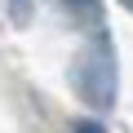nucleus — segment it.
I'll list each match as a JSON object with an SVG mask.
<instances>
[{"label":"nucleus","mask_w":133,"mask_h":133,"mask_svg":"<svg viewBox=\"0 0 133 133\" xmlns=\"http://www.w3.org/2000/svg\"><path fill=\"white\" fill-rule=\"evenodd\" d=\"M14 22H27V0H14Z\"/></svg>","instance_id":"3"},{"label":"nucleus","mask_w":133,"mask_h":133,"mask_svg":"<svg viewBox=\"0 0 133 133\" xmlns=\"http://www.w3.org/2000/svg\"><path fill=\"white\" fill-rule=\"evenodd\" d=\"M66 5H71V9H93L98 0H66Z\"/></svg>","instance_id":"4"},{"label":"nucleus","mask_w":133,"mask_h":133,"mask_svg":"<svg viewBox=\"0 0 133 133\" xmlns=\"http://www.w3.org/2000/svg\"><path fill=\"white\" fill-rule=\"evenodd\" d=\"M71 133H107V129H102L98 120H76V124H71Z\"/></svg>","instance_id":"2"},{"label":"nucleus","mask_w":133,"mask_h":133,"mask_svg":"<svg viewBox=\"0 0 133 133\" xmlns=\"http://www.w3.org/2000/svg\"><path fill=\"white\" fill-rule=\"evenodd\" d=\"M71 80H76V89H80V98H84L89 107H102V111H107V107L115 102V53H111V44H107L102 36L80 53Z\"/></svg>","instance_id":"1"}]
</instances>
